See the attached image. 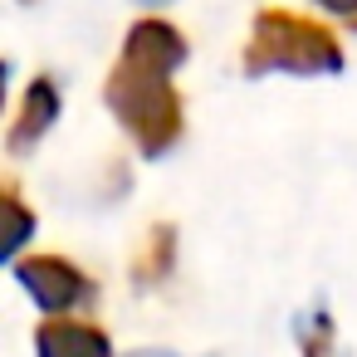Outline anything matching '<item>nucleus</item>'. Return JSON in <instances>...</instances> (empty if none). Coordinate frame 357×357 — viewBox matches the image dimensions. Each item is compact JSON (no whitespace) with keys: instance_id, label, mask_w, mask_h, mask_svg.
<instances>
[{"instance_id":"1a4fd4ad","label":"nucleus","mask_w":357,"mask_h":357,"mask_svg":"<svg viewBox=\"0 0 357 357\" xmlns=\"http://www.w3.org/2000/svg\"><path fill=\"white\" fill-rule=\"evenodd\" d=\"M132 357H176V352H132Z\"/></svg>"},{"instance_id":"423d86ee","label":"nucleus","mask_w":357,"mask_h":357,"mask_svg":"<svg viewBox=\"0 0 357 357\" xmlns=\"http://www.w3.org/2000/svg\"><path fill=\"white\" fill-rule=\"evenodd\" d=\"M35 235V211L25 201H15L10 191H0V264L10 255H20V245Z\"/></svg>"},{"instance_id":"f257e3e1","label":"nucleus","mask_w":357,"mask_h":357,"mask_svg":"<svg viewBox=\"0 0 357 357\" xmlns=\"http://www.w3.org/2000/svg\"><path fill=\"white\" fill-rule=\"evenodd\" d=\"M186 59V40L167 20H137L128 30V45L103 84L108 113L123 123V132L147 152L162 157L181 137V98H176V64Z\"/></svg>"},{"instance_id":"9b49d317","label":"nucleus","mask_w":357,"mask_h":357,"mask_svg":"<svg viewBox=\"0 0 357 357\" xmlns=\"http://www.w3.org/2000/svg\"><path fill=\"white\" fill-rule=\"evenodd\" d=\"M142 6H167V0H142Z\"/></svg>"},{"instance_id":"20e7f679","label":"nucleus","mask_w":357,"mask_h":357,"mask_svg":"<svg viewBox=\"0 0 357 357\" xmlns=\"http://www.w3.org/2000/svg\"><path fill=\"white\" fill-rule=\"evenodd\" d=\"M40 357H113V342L103 328L93 323H74V318H50L35 333Z\"/></svg>"},{"instance_id":"f03ea898","label":"nucleus","mask_w":357,"mask_h":357,"mask_svg":"<svg viewBox=\"0 0 357 357\" xmlns=\"http://www.w3.org/2000/svg\"><path fill=\"white\" fill-rule=\"evenodd\" d=\"M342 69V45L333 30L294 15V10H259L250 45H245V74H337Z\"/></svg>"},{"instance_id":"9d476101","label":"nucleus","mask_w":357,"mask_h":357,"mask_svg":"<svg viewBox=\"0 0 357 357\" xmlns=\"http://www.w3.org/2000/svg\"><path fill=\"white\" fill-rule=\"evenodd\" d=\"M0 93H6V59H0Z\"/></svg>"},{"instance_id":"6e6552de","label":"nucleus","mask_w":357,"mask_h":357,"mask_svg":"<svg viewBox=\"0 0 357 357\" xmlns=\"http://www.w3.org/2000/svg\"><path fill=\"white\" fill-rule=\"evenodd\" d=\"M323 10H333V15H342V20H352L357 25V0H318Z\"/></svg>"},{"instance_id":"7ed1b4c3","label":"nucleus","mask_w":357,"mask_h":357,"mask_svg":"<svg viewBox=\"0 0 357 357\" xmlns=\"http://www.w3.org/2000/svg\"><path fill=\"white\" fill-rule=\"evenodd\" d=\"M15 274H20V284L30 289V298H35L45 313H69V308H79V303L93 294V284L84 279V269H74V264L59 259V255H30Z\"/></svg>"},{"instance_id":"0eeeda50","label":"nucleus","mask_w":357,"mask_h":357,"mask_svg":"<svg viewBox=\"0 0 357 357\" xmlns=\"http://www.w3.org/2000/svg\"><path fill=\"white\" fill-rule=\"evenodd\" d=\"M167 264H172V230L162 225V230H157V245H152V255H142V269H137V279H162V274H167Z\"/></svg>"},{"instance_id":"39448f33","label":"nucleus","mask_w":357,"mask_h":357,"mask_svg":"<svg viewBox=\"0 0 357 357\" xmlns=\"http://www.w3.org/2000/svg\"><path fill=\"white\" fill-rule=\"evenodd\" d=\"M54 118H59V89H54V79H35L30 93H25V103H20V118L10 128V152L25 157L54 128Z\"/></svg>"}]
</instances>
